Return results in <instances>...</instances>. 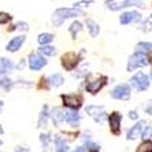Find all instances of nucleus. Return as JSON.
Returning <instances> with one entry per match:
<instances>
[{"mask_svg":"<svg viewBox=\"0 0 152 152\" xmlns=\"http://www.w3.org/2000/svg\"><path fill=\"white\" fill-rule=\"evenodd\" d=\"M77 15H82V11L77 10V8H59V10L53 12L52 22L55 23V26H60L64 19L71 17H77Z\"/></svg>","mask_w":152,"mask_h":152,"instance_id":"nucleus-1","label":"nucleus"},{"mask_svg":"<svg viewBox=\"0 0 152 152\" xmlns=\"http://www.w3.org/2000/svg\"><path fill=\"white\" fill-rule=\"evenodd\" d=\"M60 62H62L63 69H66L67 71H71L73 69L77 67L78 62H80V56H78L75 52H67V53H64L63 56H62Z\"/></svg>","mask_w":152,"mask_h":152,"instance_id":"nucleus-2","label":"nucleus"},{"mask_svg":"<svg viewBox=\"0 0 152 152\" xmlns=\"http://www.w3.org/2000/svg\"><path fill=\"white\" fill-rule=\"evenodd\" d=\"M64 107H70L71 110H78L82 104V96L81 95H62Z\"/></svg>","mask_w":152,"mask_h":152,"instance_id":"nucleus-3","label":"nucleus"},{"mask_svg":"<svg viewBox=\"0 0 152 152\" xmlns=\"http://www.w3.org/2000/svg\"><path fill=\"white\" fill-rule=\"evenodd\" d=\"M148 63V59L145 56L144 53H140V52H136L133 56L129 59V63H127V70L132 71L134 70L137 67H141V66H145Z\"/></svg>","mask_w":152,"mask_h":152,"instance_id":"nucleus-4","label":"nucleus"},{"mask_svg":"<svg viewBox=\"0 0 152 152\" xmlns=\"http://www.w3.org/2000/svg\"><path fill=\"white\" fill-rule=\"evenodd\" d=\"M107 82V77L106 75H102L100 78H96V80H93V81H86V85H85V88H86V91H88L89 93H92V95H96V93L99 92L100 89L106 85Z\"/></svg>","mask_w":152,"mask_h":152,"instance_id":"nucleus-5","label":"nucleus"},{"mask_svg":"<svg viewBox=\"0 0 152 152\" xmlns=\"http://www.w3.org/2000/svg\"><path fill=\"white\" fill-rule=\"evenodd\" d=\"M130 82L137 91H145L149 86V80L144 73H137L134 77L132 78Z\"/></svg>","mask_w":152,"mask_h":152,"instance_id":"nucleus-6","label":"nucleus"},{"mask_svg":"<svg viewBox=\"0 0 152 152\" xmlns=\"http://www.w3.org/2000/svg\"><path fill=\"white\" fill-rule=\"evenodd\" d=\"M111 96L118 100H127L130 97V86L125 84L118 85L117 88H114V91L111 92Z\"/></svg>","mask_w":152,"mask_h":152,"instance_id":"nucleus-7","label":"nucleus"},{"mask_svg":"<svg viewBox=\"0 0 152 152\" xmlns=\"http://www.w3.org/2000/svg\"><path fill=\"white\" fill-rule=\"evenodd\" d=\"M45 64H47V60L41 55H39V53H32L29 56V67H30V70L33 71L41 70Z\"/></svg>","mask_w":152,"mask_h":152,"instance_id":"nucleus-8","label":"nucleus"},{"mask_svg":"<svg viewBox=\"0 0 152 152\" xmlns=\"http://www.w3.org/2000/svg\"><path fill=\"white\" fill-rule=\"evenodd\" d=\"M108 122H110V129L113 132V134L118 136L121 134V115L118 113H113L108 117Z\"/></svg>","mask_w":152,"mask_h":152,"instance_id":"nucleus-9","label":"nucleus"},{"mask_svg":"<svg viewBox=\"0 0 152 152\" xmlns=\"http://www.w3.org/2000/svg\"><path fill=\"white\" fill-rule=\"evenodd\" d=\"M23 42H25V36H17V37H14V39H11L10 41H8L6 50H7L8 52H17L22 47Z\"/></svg>","mask_w":152,"mask_h":152,"instance_id":"nucleus-10","label":"nucleus"},{"mask_svg":"<svg viewBox=\"0 0 152 152\" xmlns=\"http://www.w3.org/2000/svg\"><path fill=\"white\" fill-rule=\"evenodd\" d=\"M144 127H145V122H144V121H140V122H137L134 126L132 127L130 130L127 132V140H134V138L140 137V136L142 134Z\"/></svg>","mask_w":152,"mask_h":152,"instance_id":"nucleus-11","label":"nucleus"},{"mask_svg":"<svg viewBox=\"0 0 152 152\" xmlns=\"http://www.w3.org/2000/svg\"><path fill=\"white\" fill-rule=\"evenodd\" d=\"M137 19H140V14H138L137 11H127V12H124L119 18V21L122 25H127V23L134 22V21H137Z\"/></svg>","mask_w":152,"mask_h":152,"instance_id":"nucleus-12","label":"nucleus"},{"mask_svg":"<svg viewBox=\"0 0 152 152\" xmlns=\"http://www.w3.org/2000/svg\"><path fill=\"white\" fill-rule=\"evenodd\" d=\"M63 119L67 122V124L70 125H77L78 124V121H80V115L77 114V111L75 110H66L63 114Z\"/></svg>","mask_w":152,"mask_h":152,"instance_id":"nucleus-13","label":"nucleus"},{"mask_svg":"<svg viewBox=\"0 0 152 152\" xmlns=\"http://www.w3.org/2000/svg\"><path fill=\"white\" fill-rule=\"evenodd\" d=\"M12 69H14V63H12L10 59H7V58H0V75L6 74V73H8L10 70H12Z\"/></svg>","mask_w":152,"mask_h":152,"instance_id":"nucleus-14","label":"nucleus"},{"mask_svg":"<svg viewBox=\"0 0 152 152\" xmlns=\"http://www.w3.org/2000/svg\"><path fill=\"white\" fill-rule=\"evenodd\" d=\"M106 4L108 6V8L111 10H119V8H125L129 6H133L134 1H106Z\"/></svg>","mask_w":152,"mask_h":152,"instance_id":"nucleus-15","label":"nucleus"},{"mask_svg":"<svg viewBox=\"0 0 152 152\" xmlns=\"http://www.w3.org/2000/svg\"><path fill=\"white\" fill-rule=\"evenodd\" d=\"M47 82H48L51 86H55V88H56V86H60V85L63 84L64 78L56 73V74H52V75H50V77L47 78Z\"/></svg>","mask_w":152,"mask_h":152,"instance_id":"nucleus-16","label":"nucleus"},{"mask_svg":"<svg viewBox=\"0 0 152 152\" xmlns=\"http://www.w3.org/2000/svg\"><path fill=\"white\" fill-rule=\"evenodd\" d=\"M55 151L56 152H69V145L66 144V141H64L62 137H59V136L55 137Z\"/></svg>","mask_w":152,"mask_h":152,"instance_id":"nucleus-17","label":"nucleus"},{"mask_svg":"<svg viewBox=\"0 0 152 152\" xmlns=\"http://www.w3.org/2000/svg\"><path fill=\"white\" fill-rule=\"evenodd\" d=\"M63 114L64 111L62 110V108H55V110H52V113H51V117H52V121L55 125H59L63 119Z\"/></svg>","mask_w":152,"mask_h":152,"instance_id":"nucleus-18","label":"nucleus"},{"mask_svg":"<svg viewBox=\"0 0 152 152\" xmlns=\"http://www.w3.org/2000/svg\"><path fill=\"white\" fill-rule=\"evenodd\" d=\"M102 111H103L102 107H96V106H89L88 108H86V113H88L89 115H92L96 121H99V115H100V117H103V115H104Z\"/></svg>","mask_w":152,"mask_h":152,"instance_id":"nucleus-19","label":"nucleus"},{"mask_svg":"<svg viewBox=\"0 0 152 152\" xmlns=\"http://www.w3.org/2000/svg\"><path fill=\"white\" fill-rule=\"evenodd\" d=\"M86 26H88L89 33H91L92 37H96V36L99 34L100 28H99V25H97L95 21H92V19H86Z\"/></svg>","mask_w":152,"mask_h":152,"instance_id":"nucleus-20","label":"nucleus"},{"mask_svg":"<svg viewBox=\"0 0 152 152\" xmlns=\"http://www.w3.org/2000/svg\"><path fill=\"white\" fill-rule=\"evenodd\" d=\"M52 40H53V36L51 34V33H41V34L39 36V39H37V41H39V44L41 47H44V45H47V44H50Z\"/></svg>","mask_w":152,"mask_h":152,"instance_id":"nucleus-21","label":"nucleus"},{"mask_svg":"<svg viewBox=\"0 0 152 152\" xmlns=\"http://www.w3.org/2000/svg\"><path fill=\"white\" fill-rule=\"evenodd\" d=\"M136 152H152V141L151 140H145L137 147Z\"/></svg>","mask_w":152,"mask_h":152,"instance_id":"nucleus-22","label":"nucleus"},{"mask_svg":"<svg viewBox=\"0 0 152 152\" xmlns=\"http://www.w3.org/2000/svg\"><path fill=\"white\" fill-rule=\"evenodd\" d=\"M39 52L45 55V56H53L56 53V50L55 47H51V45H44V47H40L39 48Z\"/></svg>","mask_w":152,"mask_h":152,"instance_id":"nucleus-23","label":"nucleus"},{"mask_svg":"<svg viewBox=\"0 0 152 152\" xmlns=\"http://www.w3.org/2000/svg\"><path fill=\"white\" fill-rule=\"evenodd\" d=\"M136 50H137V52H140V53L152 51V42H140V44H137Z\"/></svg>","mask_w":152,"mask_h":152,"instance_id":"nucleus-24","label":"nucleus"},{"mask_svg":"<svg viewBox=\"0 0 152 152\" xmlns=\"http://www.w3.org/2000/svg\"><path fill=\"white\" fill-rule=\"evenodd\" d=\"M81 28H82L81 22L75 21V22H73V23H71V26H70V33H71V36H73V39H74L75 36H77V33L81 30Z\"/></svg>","mask_w":152,"mask_h":152,"instance_id":"nucleus-25","label":"nucleus"},{"mask_svg":"<svg viewBox=\"0 0 152 152\" xmlns=\"http://www.w3.org/2000/svg\"><path fill=\"white\" fill-rule=\"evenodd\" d=\"M11 19H12V17L8 12H0V25H6Z\"/></svg>","mask_w":152,"mask_h":152,"instance_id":"nucleus-26","label":"nucleus"},{"mask_svg":"<svg viewBox=\"0 0 152 152\" xmlns=\"http://www.w3.org/2000/svg\"><path fill=\"white\" fill-rule=\"evenodd\" d=\"M47 117H48V114H47V107H44V110H42L41 115H40V121H39V126L42 127V125L45 126L47 124Z\"/></svg>","mask_w":152,"mask_h":152,"instance_id":"nucleus-27","label":"nucleus"},{"mask_svg":"<svg viewBox=\"0 0 152 152\" xmlns=\"http://www.w3.org/2000/svg\"><path fill=\"white\" fill-rule=\"evenodd\" d=\"M15 29H17V30H23V32H26V30H28V23H25V22H18L17 25L15 26H12V28H10V30H15Z\"/></svg>","mask_w":152,"mask_h":152,"instance_id":"nucleus-28","label":"nucleus"},{"mask_svg":"<svg viewBox=\"0 0 152 152\" xmlns=\"http://www.w3.org/2000/svg\"><path fill=\"white\" fill-rule=\"evenodd\" d=\"M40 140H41V142H42V145H48V142L51 141V138H50V136L48 134H41L40 136Z\"/></svg>","mask_w":152,"mask_h":152,"instance_id":"nucleus-29","label":"nucleus"},{"mask_svg":"<svg viewBox=\"0 0 152 152\" xmlns=\"http://www.w3.org/2000/svg\"><path fill=\"white\" fill-rule=\"evenodd\" d=\"M129 117H130L132 119H136V118H137V113H136V111H130Z\"/></svg>","mask_w":152,"mask_h":152,"instance_id":"nucleus-30","label":"nucleus"},{"mask_svg":"<svg viewBox=\"0 0 152 152\" xmlns=\"http://www.w3.org/2000/svg\"><path fill=\"white\" fill-rule=\"evenodd\" d=\"M15 152H21V147H17V148H15ZM22 152H28V148L22 149Z\"/></svg>","mask_w":152,"mask_h":152,"instance_id":"nucleus-31","label":"nucleus"},{"mask_svg":"<svg viewBox=\"0 0 152 152\" xmlns=\"http://www.w3.org/2000/svg\"><path fill=\"white\" fill-rule=\"evenodd\" d=\"M74 152H85V147H80V148H77Z\"/></svg>","mask_w":152,"mask_h":152,"instance_id":"nucleus-32","label":"nucleus"},{"mask_svg":"<svg viewBox=\"0 0 152 152\" xmlns=\"http://www.w3.org/2000/svg\"><path fill=\"white\" fill-rule=\"evenodd\" d=\"M3 104H4V103L0 100V113H1V110H3Z\"/></svg>","mask_w":152,"mask_h":152,"instance_id":"nucleus-33","label":"nucleus"},{"mask_svg":"<svg viewBox=\"0 0 152 152\" xmlns=\"http://www.w3.org/2000/svg\"><path fill=\"white\" fill-rule=\"evenodd\" d=\"M3 133H4V130H3V126L0 125V134H3Z\"/></svg>","mask_w":152,"mask_h":152,"instance_id":"nucleus-34","label":"nucleus"},{"mask_svg":"<svg viewBox=\"0 0 152 152\" xmlns=\"http://www.w3.org/2000/svg\"><path fill=\"white\" fill-rule=\"evenodd\" d=\"M89 152H99V151H97V148H92V149H91V151H89Z\"/></svg>","mask_w":152,"mask_h":152,"instance_id":"nucleus-35","label":"nucleus"},{"mask_svg":"<svg viewBox=\"0 0 152 152\" xmlns=\"http://www.w3.org/2000/svg\"><path fill=\"white\" fill-rule=\"evenodd\" d=\"M149 62H151V63H152V55H151V56H149Z\"/></svg>","mask_w":152,"mask_h":152,"instance_id":"nucleus-36","label":"nucleus"},{"mask_svg":"<svg viewBox=\"0 0 152 152\" xmlns=\"http://www.w3.org/2000/svg\"><path fill=\"white\" fill-rule=\"evenodd\" d=\"M0 145H3V141H1V140H0Z\"/></svg>","mask_w":152,"mask_h":152,"instance_id":"nucleus-37","label":"nucleus"}]
</instances>
